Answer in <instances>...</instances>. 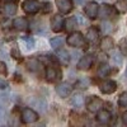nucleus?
<instances>
[{
  "label": "nucleus",
  "instance_id": "30",
  "mask_svg": "<svg viewBox=\"0 0 127 127\" xmlns=\"http://www.w3.org/2000/svg\"><path fill=\"white\" fill-rule=\"evenodd\" d=\"M6 65L4 62H1L0 61V74H1V75H6Z\"/></svg>",
  "mask_w": 127,
  "mask_h": 127
},
{
  "label": "nucleus",
  "instance_id": "33",
  "mask_svg": "<svg viewBox=\"0 0 127 127\" xmlns=\"http://www.w3.org/2000/svg\"><path fill=\"white\" fill-rule=\"evenodd\" d=\"M0 88H1V89L8 88V83H6L5 80H3V79H0Z\"/></svg>",
  "mask_w": 127,
  "mask_h": 127
},
{
  "label": "nucleus",
  "instance_id": "36",
  "mask_svg": "<svg viewBox=\"0 0 127 127\" xmlns=\"http://www.w3.org/2000/svg\"><path fill=\"white\" fill-rule=\"evenodd\" d=\"M126 76H127V67H126Z\"/></svg>",
  "mask_w": 127,
  "mask_h": 127
},
{
  "label": "nucleus",
  "instance_id": "5",
  "mask_svg": "<svg viewBox=\"0 0 127 127\" xmlns=\"http://www.w3.org/2000/svg\"><path fill=\"white\" fill-rule=\"evenodd\" d=\"M22 9L27 14H36L38 10L41 9V4L37 0H26L22 4Z\"/></svg>",
  "mask_w": 127,
  "mask_h": 127
},
{
  "label": "nucleus",
  "instance_id": "11",
  "mask_svg": "<svg viewBox=\"0 0 127 127\" xmlns=\"http://www.w3.org/2000/svg\"><path fill=\"white\" fill-rule=\"evenodd\" d=\"M45 75H46V79L48 81L54 83L57 79H60V71L56 67H54V66H47L45 69Z\"/></svg>",
  "mask_w": 127,
  "mask_h": 127
},
{
  "label": "nucleus",
  "instance_id": "3",
  "mask_svg": "<svg viewBox=\"0 0 127 127\" xmlns=\"http://www.w3.org/2000/svg\"><path fill=\"white\" fill-rule=\"evenodd\" d=\"M104 102L99 98V97H95V95H92V97L88 99L87 102V109L89 112H98L103 108Z\"/></svg>",
  "mask_w": 127,
  "mask_h": 127
},
{
  "label": "nucleus",
  "instance_id": "10",
  "mask_svg": "<svg viewBox=\"0 0 127 127\" xmlns=\"http://www.w3.org/2000/svg\"><path fill=\"white\" fill-rule=\"evenodd\" d=\"M99 89L103 94H112L117 90V83L113 80H105L99 87Z\"/></svg>",
  "mask_w": 127,
  "mask_h": 127
},
{
  "label": "nucleus",
  "instance_id": "18",
  "mask_svg": "<svg viewBox=\"0 0 127 127\" xmlns=\"http://www.w3.org/2000/svg\"><path fill=\"white\" fill-rule=\"evenodd\" d=\"M114 9L118 13H126L127 12V0H117L114 3Z\"/></svg>",
  "mask_w": 127,
  "mask_h": 127
},
{
  "label": "nucleus",
  "instance_id": "24",
  "mask_svg": "<svg viewBox=\"0 0 127 127\" xmlns=\"http://www.w3.org/2000/svg\"><path fill=\"white\" fill-rule=\"evenodd\" d=\"M112 61L114 62V65L120 66L121 64H122V54H121V52L114 51L113 54H112Z\"/></svg>",
  "mask_w": 127,
  "mask_h": 127
},
{
  "label": "nucleus",
  "instance_id": "1",
  "mask_svg": "<svg viewBox=\"0 0 127 127\" xmlns=\"http://www.w3.org/2000/svg\"><path fill=\"white\" fill-rule=\"evenodd\" d=\"M66 42L71 47H84L85 46V38L83 37V34L80 32H74V33H71L67 37Z\"/></svg>",
  "mask_w": 127,
  "mask_h": 127
},
{
  "label": "nucleus",
  "instance_id": "4",
  "mask_svg": "<svg viewBox=\"0 0 127 127\" xmlns=\"http://www.w3.org/2000/svg\"><path fill=\"white\" fill-rule=\"evenodd\" d=\"M84 13L89 19H95L99 15V4L97 1H89L84 8Z\"/></svg>",
  "mask_w": 127,
  "mask_h": 127
},
{
  "label": "nucleus",
  "instance_id": "6",
  "mask_svg": "<svg viewBox=\"0 0 127 127\" xmlns=\"http://www.w3.org/2000/svg\"><path fill=\"white\" fill-rule=\"evenodd\" d=\"M55 4L59 9V12L62 14H67L72 10V0H55Z\"/></svg>",
  "mask_w": 127,
  "mask_h": 127
},
{
  "label": "nucleus",
  "instance_id": "12",
  "mask_svg": "<svg viewBox=\"0 0 127 127\" xmlns=\"http://www.w3.org/2000/svg\"><path fill=\"white\" fill-rule=\"evenodd\" d=\"M111 120H112V113H111L109 111H107V109H100V111H98V113H97V121H98L99 123L107 125V123L111 122Z\"/></svg>",
  "mask_w": 127,
  "mask_h": 127
},
{
  "label": "nucleus",
  "instance_id": "23",
  "mask_svg": "<svg viewBox=\"0 0 127 127\" xmlns=\"http://www.w3.org/2000/svg\"><path fill=\"white\" fill-rule=\"evenodd\" d=\"M62 43H64V39L61 37H54L50 39V45L52 48H59L60 46H62Z\"/></svg>",
  "mask_w": 127,
  "mask_h": 127
},
{
  "label": "nucleus",
  "instance_id": "31",
  "mask_svg": "<svg viewBox=\"0 0 127 127\" xmlns=\"http://www.w3.org/2000/svg\"><path fill=\"white\" fill-rule=\"evenodd\" d=\"M5 116H6L5 109H4L3 107H0V123H3V122H4V120H5Z\"/></svg>",
  "mask_w": 127,
  "mask_h": 127
},
{
  "label": "nucleus",
  "instance_id": "29",
  "mask_svg": "<svg viewBox=\"0 0 127 127\" xmlns=\"http://www.w3.org/2000/svg\"><path fill=\"white\" fill-rule=\"evenodd\" d=\"M121 51H122L123 55L127 54V39H122L121 41Z\"/></svg>",
  "mask_w": 127,
  "mask_h": 127
},
{
  "label": "nucleus",
  "instance_id": "17",
  "mask_svg": "<svg viewBox=\"0 0 127 127\" xmlns=\"http://www.w3.org/2000/svg\"><path fill=\"white\" fill-rule=\"evenodd\" d=\"M70 103H71L72 107H75V108L83 107V104H84V97H83L81 94H75V95H72V97H71Z\"/></svg>",
  "mask_w": 127,
  "mask_h": 127
},
{
  "label": "nucleus",
  "instance_id": "26",
  "mask_svg": "<svg viewBox=\"0 0 127 127\" xmlns=\"http://www.w3.org/2000/svg\"><path fill=\"white\" fill-rule=\"evenodd\" d=\"M118 105L120 107H127V92L122 93L118 97Z\"/></svg>",
  "mask_w": 127,
  "mask_h": 127
},
{
  "label": "nucleus",
  "instance_id": "7",
  "mask_svg": "<svg viewBox=\"0 0 127 127\" xmlns=\"http://www.w3.org/2000/svg\"><path fill=\"white\" fill-rule=\"evenodd\" d=\"M93 62H94V57L92 55H84L78 62V69L83 70V71H87L93 66Z\"/></svg>",
  "mask_w": 127,
  "mask_h": 127
},
{
  "label": "nucleus",
  "instance_id": "20",
  "mask_svg": "<svg viewBox=\"0 0 127 127\" xmlns=\"http://www.w3.org/2000/svg\"><path fill=\"white\" fill-rule=\"evenodd\" d=\"M98 36H99L98 29L94 28V27H90V28L88 29V32H87V38H88L90 42H95V41L98 39Z\"/></svg>",
  "mask_w": 127,
  "mask_h": 127
},
{
  "label": "nucleus",
  "instance_id": "32",
  "mask_svg": "<svg viewBox=\"0 0 127 127\" xmlns=\"http://www.w3.org/2000/svg\"><path fill=\"white\" fill-rule=\"evenodd\" d=\"M43 6H45V9H43V13H48L50 10H51V4H50L48 1H46V3L43 4Z\"/></svg>",
  "mask_w": 127,
  "mask_h": 127
},
{
  "label": "nucleus",
  "instance_id": "14",
  "mask_svg": "<svg viewBox=\"0 0 127 127\" xmlns=\"http://www.w3.org/2000/svg\"><path fill=\"white\" fill-rule=\"evenodd\" d=\"M28 20L23 17H19V18H15L13 20V27L17 29V31H27L28 29Z\"/></svg>",
  "mask_w": 127,
  "mask_h": 127
},
{
  "label": "nucleus",
  "instance_id": "25",
  "mask_svg": "<svg viewBox=\"0 0 127 127\" xmlns=\"http://www.w3.org/2000/svg\"><path fill=\"white\" fill-rule=\"evenodd\" d=\"M57 56H59V59H60V61L62 62V64H69V60H70V57H69V54L66 51H59V54H57Z\"/></svg>",
  "mask_w": 127,
  "mask_h": 127
},
{
  "label": "nucleus",
  "instance_id": "22",
  "mask_svg": "<svg viewBox=\"0 0 127 127\" xmlns=\"http://www.w3.org/2000/svg\"><path fill=\"white\" fill-rule=\"evenodd\" d=\"M27 66H28V69H29L31 71L37 72V71L39 70V67H41V64H39L37 60H29V61L27 62Z\"/></svg>",
  "mask_w": 127,
  "mask_h": 127
},
{
  "label": "nucleus",
  "instance_id": "8",
  "mask_svg": "<svg viewBox=\"0 0 127 127\" xmlns=\"http://www.w3.org/2000/svg\"><path fill=\"white\" fill-rule=\"evenodd\" d=\"M64 18L60 15V14H54V17L51 18V29L56 32V33H59V32H61L64 29Z\"/></svg>",
  "mask_w": 127,
  "mask_h": 127
},
{
  "label": "nucleus",
  "instance_id": "27",
  "mask_svg": "<svg viewBox=\"0 0 127 127\" xmlns=\"http://www.w3.org/2000/svg\"><path fill=\"white\" fill-rule=\"evenodd\" d=\"M22 41L26 43V46H27L28 50H32V48L34 47V39L32 38V37H23Z\"/></svg>",
  "mask_w": 127,
  "mask_h": 127
},
{
  "label": "nucleus",
  "instance_id": "35",
  "mask_svg": "<svg viewBox=\"0 0 127 127\" xmlns=\"http://www.w3.org/2000/svg\"><path fill=\"white\" fill-rule=\"evenodd\" d=\"M74 3H75L76 5H83L84 3H85V0H74Z\"/></svg>",
  "mask_w": 127,
  "mask_h": 127
},
{
  "label": "nucleus",
  "instance_id": "28",
  "mask_svg": "<svg viewBox=\"0 0 127 127\" xmlns=\"http://www.w3.org/2000/svg\"><path fill=\"white\" fill-rule=\"evenodd\" d=\"M102 31H103L104 34H108L109 32L112 31V24H111L109 22H104V23L102 24Z\"/></svg>",
  "mask_w": 127,
  "mask_h": 127
},
{
  "label": "nucleus",
  "instance_id": "16",
  "mask_svg": "<svg viewBox=\"0 0 127 127\" xmlns=\"http://www.w3.org/2000/svg\"><path fill=\"white\" fill-rule=\"evenodd\" d=\"M4 13L5 15H14L17 13V4L14 1H6L4 5Z\"/></svg>",
  "mask_w": 127,
  "mask_h": 127
},
{
  "label": "nucleus",
  "instance_id": "9",
  "mask_svg": "<svg viewBox=\"0 0 127 127\" xmlns=\"http://www.w3.org/2000/svg\"><path fill=\"white\" fill-rule=\"evenodd\" d=\"M72 92V87L70 85L69 83H60L59 85L56 87V93L60 95L61 98H66L71 94Z\"/></svg>",
  "mask_w": 127,
  "mask_h": 127
},
{
  "label": "nucleus",
  "instance_id": "19",
  "mask_svg": "<svg viewBox=\"0 0 127 127\" xmlns=\"http://www.w3.org/2000/svg\"><path fill=\"white\" fill-rule=\"evenodd\" d=\"M75 27H76L75 18H67V19H65V22H64V28H65V31L71 32V31L75 29Z\"/></svg>",
  "mask_w": 127,
  "mask_h": 127
},
{
  "label": "nucleus",
  "instance_id": "21",
  "mask_svg": "<svg viewBox=\"0 0 127 127\" xmlns=\"http://www.w3.org/2000/svg\"><path fill=\"white\" fill-rule=\"evenodd\" d=\"M109 72H111V69H109V66L108 65H100L99 66V69H98V71H97V75L99 76V78H107L108 75H109Z\"/></svg>",
  "mask_w": 127,
  "mask_h": 127
},
{
  "label": "nucleus",
  "instance_id": "13",
  "mask_svg": "<svg viewBox=\"0 0 127 127\" xmlns=\"http://www.w3.org/2000/svg\"><path fill=\"white\" fill-rule=\"evenodd\" d=\"M114 13V8L111 4H103L99 8V17H102L103 19H108L113 15Z\"/></svg>",
  "mask_w": 127,
  "mask_h": 127
},
{
  "label": "nucleus",
  "instance_id": "15",
  "mask_svg": "<svg viewBox=\"0 0 127 127\" xmlns=\"http://www.w3.org/2000/svg\"><path fill=\"white\" fill-rule=\"evenodd\" d=\"M113 46H114V41H113V38L109 37V36H105V37L102 39V42H100V48H102L103 51H109V50L113 48Z\"/></svg>",
  "mask_w": 127,
  "mask_h": 127
},
{
  "label": "nucleus",
  "instance_id": "34",
  "mask_svg": "<svg viewBox=\"0 0 127 127\" xmlns=\"http://www.w3.org/2000/svg\"><path fill=\"white\" fill-rule=\"evenodd\" d=\"M122 121H123V123L127 126V111H126V112L122 114Z\"/></svg>",
  "mask_w": 127,
  "mask_h": 127
},
{
  "label": "nucleus",
  "instance_id": "2",
  "mask_svg": "<svg viewBox=\"0 0 127 127\" xmlns=\"http://www.w3.org/2000/svg\"><path fill=\"white\" fill-rule=\"evenodd\" d=\"M38 113L32 109V108H24L22 111V116H20V120L23 123H33L36 121H38Z\"/></svg>",
  "mask_w": 127,
  "mask_h": 127
}]
</instances>
